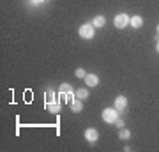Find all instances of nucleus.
<instances>
[{"label": "nucleus", "mask_w": 159, "mask_h": 152, "mask_svg": "<svg viewBox=\"0 0 159 152\" xmlns=\"http://www.w3.org/2000/svg\"><path fill=\"white\" fill-rule=\"evenodd\" d=\"M60 99H66L67 103H71L74 99V92H73V89H71V85L69 83L60 85Z\"/></svg>", "instance_id": "nucleus-1"}, {"label": "nucleus", "mask_w": 159, "mask_h": 152, "mask_svg": "<svg viewBox=\"0 0 159 152\" xmlns=\"http://www.w3.org/2000/svg\"><path fill=\"white\" fill-rule=\"evenodd\" d=\"M119 118V113H117V108H106L102 112V120L108 122V124H115V120Z\"/></svg>", "instance_id": "nucleus-2"}, {"label": "nucleus", "mask_w": 159, "mask_h": 152, "mask_svg": "<svg viewBox=\"0 0 159 152\" xmlns=\"http://www.w3.org/2000/svg\"><path fill=\"white\" fill-rule=\"evenodd\" d=\"M94 25H89V23H85V25H81L80 27V35L83 37V39H92L94 37Z\"/></svg>", "instance_id": "nucleus-3"}, {"label": "nucleus", "mask_w": 159, "mask_h": 152, "mask_svg": "<svg viewBox=\"0 0 159 152\" xmlns=\"http://www.w3.org/2000/svg\"><path fill=\"white\" fill-rule=\"evenodd\" d=\"M129 23H131V18L127 14H124V12H120V14L115 16V27L117 28H125Z\"/></svg>", "instance_id": "nucleus-4"}, {"label": "nucleus", "mask_w": 159, "mask_h": 152, "mask_svg": "<svg viewBox=\"0 0 159 152\" xmlns=\"http://www.w3.org/2000/svg\"><path fill=\"white\" fill-rule=\"evenodd\" d=\"M97 138H99V133H97L96 129H87L85 131V140L89 141V143H96Z\"/></svg>", "instance_id": "nucleus-5"}, {"label": "nucleus", "mask_w": 159, "mask_h": 152, "mask_svg": "<svg viewBox=\"0 0 159 152\" xmlns=\"http://www.w3.org/2000/svg\"><path fill=\"white\" fill-rule=\"evenodd\" d=\"M125 106H127V97L117 96V99H115V108H117V110H124Z\"/></svg>", "instance_id": "nucleus-6"}, {"label": "nucleus", "mask_w": 159, "mask_h": 152, "mask_svg": "<svg viewBox=\"0 0 159 152\" xmlns=\"http://www.w3.org/2000/svg\"><path fill=\"white\" fill-rule=\"evenodd\" d=\"M69 106H71V110H73V112H81V110H83V104H81V99H78V97H76V99H73V101L69 103Z\"/></svg>", "instance_id": "nucleus-7"}, {"label": "nucleus", "mask_w": 159, "mask_h": 152, "mask_svg": "<svg viewBox=\"0 0 159 152\" xmlns=\"http://www.w3.org/2000/svg\"><path fill=\"white\" fill-rule=\"evenodd\" d=\"M85 83L89 85V87H96V85L99 83V78H97L96 74H87L85 76Z\"/></svg>", "instance_id": "nucleus-8"}, {"label": "nucleus", "mask_w": 159, "mask_h": 152, "mask_svg": "<svg viewBox=\"0 0 159 152\" xmlns=\"http://www.w3.org/2000/svg\"><path fill=\"white\" fill-rule=\"evenodd\" d=\"M57 99H55V90L53 89H48L44 92V104L46 103H55Z\"/></svg>", "instance_id": "nucleus-9"}, {"label": "nucleus", "mask_w": 159, "mask_h": 152, "mask_svg": "<svg viewBox=\"0 0 159 152\" xmlns=\"http://www.w3.org/2000/svg\"><path fill=\"white\" fill-rule=\"evenodd\" d=\"M46 110L51 113H60V103H46Z\"/></svg>", "instance_id": "nucleus-10"}, {"label": "nucleus", "mask_w": 159, "mask_h": 152, "mask_svg": "<svg viewBox=\"0 0 159 152\" xmlns=\"http://www.w3.org/2000/svg\"><path fill=\"white\" fill-rule=\"evenodd\" d=\"M142 25H143L142 16H133V18H131V27H133V28H140Z\"/></svg>", "instance_id": "nucleus-11"}, {"label": "nucleus", "mask_w": 159, "mask_h": 152, "mask_svg": "<svg viewBox=\"0 0 159 152\" xmlns=\"http://www.w3.org/2000/svg\"><path fill=\"white\" fill-rule=\"evenodd\" d=\"M104 23H106V18L104 16H96L94 21H92V25H94V27H104Z\"/></svg>", "instance_id": "nucleus-12"}, {"label": "nucleus", "mask_w": 159, "mask_h": 152, "mask_svg": "<svg viewBox=\"0 0 159 152\" xmlns=\"http://www.w3.org/2000/svg\"><path fill=\"white\" fill-rule=\"evenodd\" d=\"M76 97H78V99H87V97H89V90L87 89H78L76 90Z\"/></svg>", "instance_id": "nucleus-13"}, {"label": "nucleus", "mask_w": 159, "mask_h": 152, "mask_svg": "<svg viewBox=\"0 0 159 152\" xmlns=\"http://www.w3.org/2000/svg\"><path fill=\"white\" fill-rule=\"evenodd\" d=\"M119 138H120V140H129V138H131V133H129L127 129H120Z\"/></svg>", "instance_id": "nucleus-14"}, {"label": "nucleus", "mask_w": 159, "mask_h": 152, "mask_svg": "<svg viewBox=\"0 0 159 152\" xmlns=\"http://www.w3.org/2000/svg\"><path fill=\"white\" fill-rule=\"evenodd\" d=\"M76 76H78V78H85V76H87V74H85V69H81V67L76 69Z\"/></svg>", "instance_id": "nucleus-15"}, {"label": "nucleus", "mask_w": 159, "mask_h": 152, "mask_svg": "<svg viewBox=\"0 0 159 152\" xmlns=\"http://www.w3.org/2000/svg\"><path fill=\"white\" fill-rule=\"evenodd\" d=\"M115 124H117V127H124V122H122L120 118H117V120H115Z\"/></svg>", "instance_id": "nucleus-16"}, {"label": "nucleus", "mask_w": 159, "mask_h": 152, "mask_svg": "<svg viewBox=\"0 0 159 152\" xmlns=\"http://www.w3.org/2000/svg\"><path fill=\"white\" fill-rule=\"evenodd\" d=\"M41 2H48V0H32V4H41Z\"/></svg>", "instance_id": "nucleus-17"}, {"label": "nucleus", "mask_w": 159, "mask_h": 152, "mask_svg": "<svg viewBox=\"0 0 159 152\" xmlns=\"http://www.w3.org/2000/svg\"><path fill=\"white\" fill-rule=\"evenodd\" d=\"M156 50H157V51H159V39H157V46H156Z\"/></svg>", "instance_id": "nucleus-18"}, {"label": "nucleus", "mask_w": 159, "mask_h": 152, "mask_svg": "<svg viewBox=\"0 0 159 152\" xmlns=\"http://www.w3.org/2000/svg\"><path fill=\"white\" fill-rule=\"evenodd\" d=\"M157 32H159V25H157Z\"/></svg>", "instance_id": "nucleus-19"}]
</instances>
